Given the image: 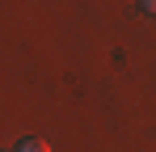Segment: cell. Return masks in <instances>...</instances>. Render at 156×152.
Wrapping results in <instances>:
<instances>
[{
	"label": "cell",
	"instance_id": "6da1fadb",
	"mask_svg": "<svg viewBox=\"0 0 156 152\" xmlns=\"http://www.w3.org/2000/svg\"><path fill=\"white\" fill-rule=\"evenodd\" d=\"M17 152H51V148H47L42 139H26V144H21V148H17Z\"/></svg>",
	"mask_w": 156,
	"mask_h": 152
},
{
	"label": "cell",
	"instance_id": "7a4b0ae2",
	"mask_svg": "<svg viewBox=\"0 0 156 152\" xmlns=\"http://www.w3.org/2000/svg\"><path fill=\"white\" fill-rule=\"evenodd\" d=\"M144 9H148V13H156V0H144Z\"/></svg>",
	"mask_w": 156,
	"mask_h": 152
}]
</instances>
